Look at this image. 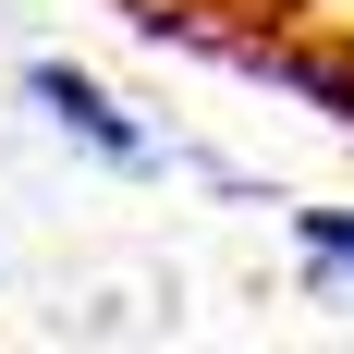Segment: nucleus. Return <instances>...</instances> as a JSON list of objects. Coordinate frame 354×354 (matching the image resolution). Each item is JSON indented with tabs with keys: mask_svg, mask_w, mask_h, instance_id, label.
Wrapping results in <instances>:
<instances>
[{
	"mask_svg": "<svg viewBox=\"0 0 354 354\" xmlns=\"http://www.w3.org/2000/svg\"><path fill=\"white\" fill-rule=\"evenodd\" d=\"M25 86H37V110H49L62 135H86V147H98V159H122V171H147V135H135V122H122V98H110L98 73H73V62H37Z\"/></svg>",
	"mask_w": 354,
	"mask_h": 354,
	"instance_id": "nucleus-1",
	"label": "nucleus"
},
{
	"mask_svg": "<svg viewBox=\"0 0 354 354\" xmlns=\"http://www.w3.org/2000/svg\"><path fill=\"white\" fill-rule=\"evenodd\" d=\"M293 245H306V281H354V208H293Z\"/></svg>",
	"mask_w": 354,
	"mask_h": 354,
	"instance_id": "nucleus-2",
	"label": "nucleus"
}]
</instances>
